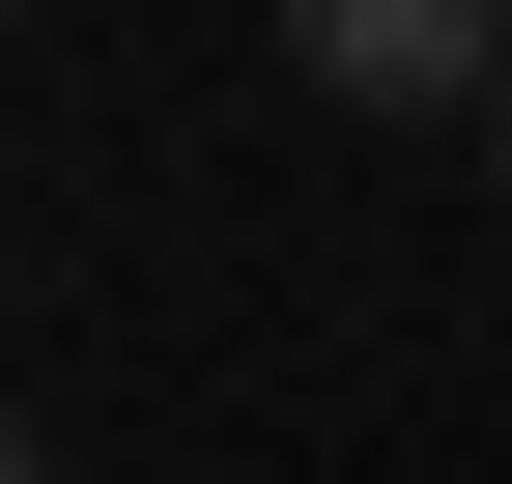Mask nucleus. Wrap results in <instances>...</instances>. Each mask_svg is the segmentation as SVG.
Segmentation results:
<instances>
[{
  "label": "nucleus",
  "instance_id": "obj_1",
  "mask_svg": "<svg viewBox=\"0 0 512 484\" xmlns=\"http://www.w3.org/2000/svg\"><path fill=\"white\" fill-rule=\"evenodd\" d=\"M285 57L370 86V114H484L512 86V0H285Z\"/></svg>",
  "mask_w": 512,
  "mask_h": 484
},
{
  "label": "nucleus",
  "instance_id": "obj_3",
  "mask_svg": "<svg viewBox=\"0 0 512 484\" xmlns=\"http://www.w3.org/2000/svg\"><path fill=\"white\" fill-rule=\"evenodd\" d=\"M484 143H512V86H484Z\"/></svg>",
  "mask_w": 512,
  "mask_h": 484
},
{
  "label": "nucleus",
  "instance_id": "obj_2",
  "mask_svg": "<svg viewBox=\"0 0 512 484\" xmlns=\"http://www.w3.org/2000/svg\"><path fill=\"white\" fill-rule=\"evenodd\" d=\"M0 484H57V456H29V399H0Z\"/></svg>",
  "mask_w": 512,
  "mask_h": 484
}]
</instances>
